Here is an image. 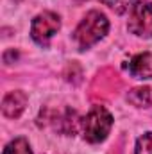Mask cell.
<instances>
[{
    "label": "cell",
    "mask_w": 152,
    "mask_h": 154,
    "mask_svg": "<svg viewBox=\"0 0 152 154\" xmlns=\"http://www.w3.org/2000/svg\"><path fill=\"white\" fill-rule=\"evenodd\" d=\"M129 72L136 79H152V54L143 52L129 61Z\"/></svg>",
    "instance_id": "8992f818"
},
{
    "label": "cell",
    "mask_w": 152,
    "mask_h": 154,
    "mask_svg": "<svg viewBox=\"0 0 152 154\" xmlns=\"http://www.w3.org/2000/svg\"><path fill=\"white\" fill-rule=\"evenodd\" d=\"M61 27V20L56 13L52 11H45V13H39L38 16L32 20V25H31V36L32 39L39 43V45H47L48 39L52 38Z\"/></svg>",
    "instance_id": "277c9868"
},
{
    "label": "cell",
    "mask_w": 152,
    "mask_h": 154,
    "mask_svg": "<svg viewBox=\"0 0 152 154\" xmlns=\"http://www.w3.org/2000/svg\"><path fill=\"white\" fill-rule=\"evenodd\" d=\"M127 100L131 104H134L136 108H147V106H150V102H152L150 90L149 88H134V90L129 91Z\"/></svg>",
    "instance_id": "52a82bcc"
},
{
    "label": "cell",
    "mask_w": 152,
    "mask_h": 154,
    "mask_svg": "<svg viewBox=\"0 0 152 154\" xmlns=\"http://www.w3.org/2000/svg\"><path fill=\"white\" fill-rule=\"evenodd\" d=\"M27 106V95L20 90L9 91L2 100V113L7 118H18Z\"/></svg>",
    "instance_id": "5b68a950"
},
{
    "label": "cell",
    "mask_w": 152,
    "mask_h": 154,
    "mask_svg": "<svg viewBox=\"0 0 152 154\" xmlns=\"http://www.w3.org/2000/svg\"><path fill=\"white\" fill-rule=\"evenodd\" d=\"M111 127H113V116L102 106H95L82 118V134L84 140H88L90 143H99L106 140Z\"/></svg>",
    "instance_id": "7a4b0ae2"
},
{
    "label": "cell",
    "mask_w": 152,
    "mask_h": 154,
    "mask_svg": "<svg viewBox=\"0 0 152 154\" xmlns=\"http://www.w3.org/2000/svg\"><path fill=\"white\" fill-rule=\"evenodd\" d=\"M136 154H152V133H145L141 138H138Z\"/></svg>",
    "instance_id": "30bf717a"
},
{
    "label": "cell",
    "mask_w": 152,
    "mask_h": 154,
    "mask_svg": "<svg viewBox=\"0 0 152 154\" xmlns=\"http://www.w3.org/2000/svg\"><path fill=\"white\" fill-rule=\"evenodd\" d=\"M102 2L118 14H123V13L131 11L132 5H134V0H102Z\"/></svg>",
    "instance_id": "9c48e42d"
},
{
    "label": "cell",
    "mask_w": 152,
    "mask_h": 154,
    "mask_svg": "<svg viewBox=\"0 0 152 154\" xmlns=\"http://www.w3.org/2000/svg\"><path fill=\"white\" fill-rule=\"evenodd\" d=\"M2 154H32V151H31V145L25 138H16V140L7 143V147L4 149Z\"/></svg>",
    "instance_id": "ba28073f"
},
{
    "label": "cell",
    "mask_w": 152,
    "mask_h": 154,
    "mask_svg": "<svg viewBox=\"0 0 152 154\" xmlns=\"http://www.w3.org/2000/svg\"><path fill=\"white\" fill-rule=\"evenodd\" d=\"M127 29L140 36V38H152V4L150 2H136L129 11Z\"/></svg>",
    "instance_id": "3957f363"
},
{
    "label": "cell",
    "mask_w": 152,
    "mask_h": 154,
    "mask_svg": "<svg viewBox=\"0 0 152 154\" xmlns=\"http://www.w3.org/2000/svg\"><path fill=\"white\" fill-rule=\"evenodd\" d=\"M108 31H109V22L106 14L100 11H90L84 16V20L77 25L74 39L81 50H86L91 45H95L97 41H100L108 34Z\"/></svg>",
    "instance_id": "6da1fadb"
}]
</instances>
